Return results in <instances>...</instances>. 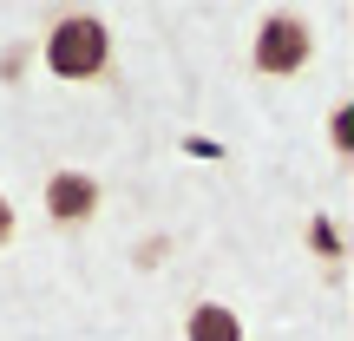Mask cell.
Here are the masks:
<instances>
[{
    "label": "cell",
    "instance_id": "obj_7",
    "mask_svg": "<svg viewBox=\"0 0 354 341\" xmlns=\"http://www.w3.org/2000/svg\"><path fill=\"white\" fill-rule=\"evenodd\" d=\"M7 237H13V210L0 203V243H7Z\"/></svg>",
    "mask_w": 354,
    "mask_h": 341
},
{
    "label": "cell",
    "instance_id": "obj_4",
    "mask_svg": "<svg viewBox=\"0 0 354 341\" xmlns=\"http://www.w3.org/2000/svg\"><path fill=\"white\" fill-rule=\"evenodd\" d=\"M190 341H243V322L230 315V308H216V302H203V308H190Z\"/></svg>",
    "mask_w": 354,
    "mask_h": 341
},
{
    "label": "cell",
    "instance_id": "obj_5",
    "mask_svg": "<svg viewBox=\"0 0 354 341\" xmlns=\"http://www.w3.org/2000/svg\"><path fill=\"white\" fill-rule=\"evenodd\" d=\"M315 250H322V256H335V250H342V243H335V223H328V216H315Z\"/></svg>",
    "mask_w": 354,
    "mask_h": 341
},
{
    "label": "cell",
    "instance_id": "obj_3",
    "mask_svg": "<svg viewBox=\"0 0 354 341\" xmlns=\"http://www.w3.org/2000/svg\"><path fill=\"white\" fill-rule=\"evenodd\" d=\"M46 210L59 216V223H86V216L99 210V184H92L86 171H59L46 184Z\"/></svg>",
    "mask_w": 354,
    "mask_h": 341
},
{
    "label": "cell",
    "instance_id": "obj_6",
    "mask_svg": "<svg viewBox=\"0 0 354 341\" xmlns=\"http://www.w3.org/2000/svg\"><path fill=\"white\" fill-rule=\"evenodd\" d=\"M335 145H342V151L354 145V112H348V105H342V112H335Z\"/></svg>",
    "mask_w": 354,
    "mask_h": 341
},
{
    "label": "cell",
    "instance_id": "obj_1",
    "mask_svg": "<svg viewBox=\"0 0 354 341\" xmlns=\"http://www.w3.org/2000/svg\"><path fill=\"white\" fill-rule=\"evenodd\" d=\"M46 66L59 79H92L105 66V26L92 20V13H73V20H59L46 33Z\"/></svg>",
    "mask_w": 354,
    "mask_h": 341
},
{
    "label": "cell",
    "instance_id": "obj_2",
    "mask_svg": "<svg viewBox=\"0 0 354 341\" xmlns=\"http://www.w3.org/2000/svg\"><path fill=\"white\" fill-rule=\"evenodd\" d=\"M256 66H263V73H302L308 66V26L289 20V13L263 20V33H256Z\"/></svg>",
    "mask_w": 354,
    "mask_h": 341
}]
</instances>
